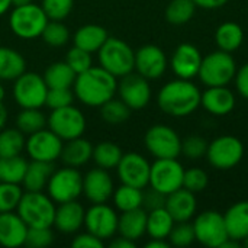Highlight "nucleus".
<instances>
[{
    "label": "nucleus",
    "mask_w": 248,
    "mask_h": 248,
    "mask_svg": "<svg viewBox=\"0 0 248 248\" xmlns=\"http://www.w3.org/2000/svg\"><path fill=\"white\" fill-rule=\"evenodd\" d=\"M166 198L167 195L155 190V189H150L148 192L144 193L142 196V206L145 208V211H154V209H158V208H164L166 205Z\"/></svg>",
    "instance_id": "50"
},
{
    "label": "nucleus",
    "mask_w": 248,
    "mask_h": 248,
    "mask_svg": "<svg viewBox=\"0 0 248 248\" xmlns=\"http://www.w3.org/2000/svg\"><path fill=\"white\" fill-rule=\"evenodd\" d=\"M244 32L243 28L235 22H224L215 32V42L219 49L234 52L243 45Z\"/></svg>",
    "instance_id": "32"
},
{
    "label": "nucleus",
    "mask_w": 248,
    "mask_h": 248,
    "mask_svg": "<svg viewBox=\"0 0 248 248\" xmlns=\"http://www.w3.org/2000/svg\"><path fill=\"white\" fill-rule=\"evenodd\" d=\"M86 116L76 106L70 105L60 109H52L46 118V126L62 141H70L83 137L86 131Z\"/></svg>",
    "instance_id": "9"
},
{
    "label": "nucleus",
    "mask_w": 248,
    "mask_h": 248,
    "mask_svg": "<svg viewBox=\"0 0 248 248\" xmlns=\"http://www.w3.org/2000/svg\"><path fill=\"white\" fill-rule=\"evenodd\" d=\"M29 227L23 222L19 214H0V247L19 248L25 246Z\"/></svg>",
    "instance_id": "21"
},
{
    "label": "nucleus",
    "mask_w": 248,
    "mask_h": 248,
    "mask_svg": "<svg viewBox=\"0 0 248 248\" xmlns=\"http://www.w3.org/2000/svg\"><path fill=\"white\" fill-rule=\"evenodd\" d=\"M54 241V234L51 228H29L25 246L31 248H45Z\"/></svg>",
    "instance_id": "49"
},
{
    "label": "nucleus",
    "mask_w": 248,
    "mask_h": 248,
    "mask_svg": "<svg viewBox=\"0 0 248 248\" xmlns=\"http://www.w3.org/2000/svg\"><path fill=\"white\" fill-rule=\"evenodd\" d=\"M74 0H42L41 7L49 20H64L73 10Z\"/></svg>",
    "instance_id": "44"
},
{
    "label": "nucleus",
    "mask_w": 248,
    "mask_h": 248,
    "mask_svg": "<svg viewBox=\"0 0 248 248\" xmlns=\"http://www.w3.org/2000/svg\"><path fill=\"white\" fill-rule=\"evenodd\" d=\"M201 51L192 44H180L171 57V70L177 76V78L190 80L199 74L202 64Z\"/></svg>",
    "instance_id": "20"
},
{
    "label": "nucleus",
    "mask_w": 248,
    "mask_h": 248,
    "mask_svg": "<svg viewBox=\"0 0 248 248\" xmlns=\"http://www.w3.org/2000/svg\"><path fill=\"white\" fill-rule=\"evenodd\" d=\"M196 7L202 9H219L228 3V0H193Z\"/></svg>",
    "instance_id": "53"
},
{
    "label": "nucleus",
    "mask_w": 248,
    "mask_h": 248,
    "mask_svg": "<svg viewBox=\"0 0 248 248\" xmlns=\"http://www.w3.org/2000/svg\"><path fill=\"white\" fill-rule=\"evenodd\" d=\"M124 153L119 145H116L112 141H102L96 147H93V155L92 160L96 163L97 167L105 170L116 169Z\"/></svg>",
    "instance_id": "34"
},
{
    "label": "nucleus",
    "mask_w": 248,
    "mask_h": 248,
    "mask_svg": "<svg viewBox=\"0 0 248 248\" xmlns=\"http://www.w3.org/2000/svg\"><path fill=\"white\" fill-rule=\"evenodd\" d=\"M230 238L243 241L248 237V201L234 203L224 215Z\"/></svg>",
    "instance_id": "27"
},
{
    "label": "nucleus",
    "mask_w": 248,
    "mask_h": 248,
    "mask_svg": "<svg viewBox=\"0 0 248 248\" xmlns=\"http://www.w3.org/2000/svg\"><path fill=\"white\" fill-rule=\"evenodd\" d=\"M109 38L108 32L105 28H102L100 25H84L80 26L74 36H73V42L74 46H78L90 54H94L100 49V46L106 42V39Z\"/></svg>",
    "instance_id": "29"
},
{
    "label": "nucleus",
    "mask_w": 248,
    "mask_h": 248,
    "mask_svg": "<svg viewBox=\"0 0 248 248\" xmlns=\"http://www.w3.org/2000/svg\"><path fill=\"white\" fill-rule=\"evenodd\" d=\"M76 73L71 70V67L65 62H52L46 67L44 71V80L48 86V89H58V87H68L71 89L76 81Z\"/></svg>",
    "instance_id": "33"
},
{
    "label": "nucleus",
    "mask_w": 248,
    "mask_h": 248,
    "mask_svg": "<svg viewBox=\"0 0 248 248\" xmlns=\"http://www.w3.org/2000/svg\"><path fill=\"white\" fill-rule=\"evenodd\" d=\"M243 246L248 248V237H246V238L243 240Z\"/></svg>",
    "instance_id": "60"
},
{
    "label": "nucleus",
    "mask_w": 248,
    "mask_h": 248,
    "mask_svg": "<svg viewBox=\"0 0 248 248\" xmlns=\"http://www.w3.org/2000/svg\"><path fill=\"white\" fill-rule=\"evenodd\" d=\"M52 171H54L52 163L35 161V160L28 163V167L22 180V186L25 192H44L46 189V185Z\"/></svg>",
    "instance_id": "28"
},
{
    "label": "nucleus",
    "mask_w": 248,
    "mask_h": 248,
    "mask_svg": "<svg viewBox=\"0 0 248 248\" xmlns=\"http://www.w3.org/2000/svg\"><path fill=\"white\" fill-rule=\"evenodd\" d=\"M244 157V145L234 135H222L208 144L206 158L218 170L234 169Z\"/></svg>",
    "instance_id": "11"
},
{
    "label": "nucleus",
    "mask_w": 248,
    "mask_h": 248,
    "mask_svg": "<svg viewBox=\"0 0 248 248\" xmlns=\"http://www.w3.org/2000/svg\"><path fill=\"white\" fill-rule=\"evenodd\" d=\"M100 116L102 119L106 122V124H110V125H119V124H124L129 119L131 116V109L129 106L121 100V99H109L106 103H103L100 108Z\"/></svg>",
    "instance_id": "38"
},
{
    "label": "nucleus",
    "mask_w": 248,
    "mask_h": 248,
    "mask_svg": "<svg viewBox=\"0 0 248 248\" xmlns=\"http://www.w3.org/2000/svg\"><path fill=\"white\" fill-rule=\"evenodd\" d=\"M13 6H23V4H28V3H32V0H12Z\"/></svg>",
    "instance_id": "58"
},
{
    "label": "nucleus",
    "mask_w": 248,
    "mask_h": 248,
    "mask_svg": "<svg viewBox=\"0 0 248 248\" xmlns=\"http://www.w3.org/2000/svg\"><path fill=\"white\" fill-rule=\"evenodd\" d=\"M86 209L77 201L58 203L55 209L54 225L62 234H74L84 227Z\"/></svg>",
    "instance_id": "22"
},
{
    "label": "nucleus",
    "mask_w": 248,
    "mask_h": 248,
    "mask_svg": "<svg viewBox=\"0 0 248 248\" xmlns=\"http://www.w3.org/2000/svg\"><path fill=\"white\" fill-rule=\"evenodd\" d=\"M57 203L44 192H23L16 212L29 228H51Z\"/></svg>",
    "instance_id": "3"
},
{
    "label": "nucleus",
    "mask_w": 248,
    "mask_h": 248,
    "mask_svg": "<svg viewBox=\"0 0 248 248\" xmlns=\"http://www.w3.org/2000/svg\"><path fill=\"white\" fill-rule=\"evenodd\" d=\"M12 6H13L12 0H0V16H3L4 13H7Z\"/></svg>",
    "instance_id": "57"
},
{
    "label": "nucleus",
    "mask_w": 248,
    "mask_h": 248,
    "mask_svg": "<svg viewBox=\"0 0 248 248\" xmlns=\"http://www.w3.org/2000/svg\"><path fill=\"white\" fill-rule=\"evenodd\" d=\"M26 167H28V161L22 155L4 157V158L0 157V182L22 185Z\"/></svg>",
    "instance_id": "37"
},
{
    "label": "nucleus",
    "mask_w": 248,
    "mask_h": 248,
    "mask_svg": "<svg viewBox=\"0 0 248 248\" xmlns=\"http://www.w3.org/2000/svg\"><path fill=\"white\" fill-rule=\"evenodd\" d=\"M196 10L193 0H171L166 7V19L171 25L187 23Z\"/></svg>",
    "instance_id": "40"
},
{
    "label": "nucleus",
    "mask_w": 248,
    "mask_h": 248,
    "mask_svg": "<svg viewBox=\"0 0 248 248\" xmlns=\"http://www.w3.org/2000/svg\"><path fill=\"white\" fill-rule=\"evenodd\" d=\"M46 193L57 205L77 201L83 195V176L78 169L67 166L54 170L46 185Z\"/></svg>",
    "instance_id": "7"
},
{
    "label": "nucleus",
    "mask_w": 248,
    "mask_h": 248,
    "mask_svg": "<svg viewBox=\"0 0 248 248\" xmlns=\"http://www.w3.org/2000/svg\"><path fill=\"white\" fill-rule=\"evenodd\" d=\"M209 183V179H208V174L206 171H203L202 169H189V170H185V176H183V187L190 190L192 193H199L202 190L206 189Z\"/></svg>",
    "instance_id": "47"
},
{
    "label": "nucleus",
    "mask_w": 248,
    "mask_h": 248,
    "mask_svg": "<svg viewBox=\"0 0 248 248\" xmlns=\"http://www.w3.org/2000/svg\"><path fill=\"white\" fill-rule=\"evenodd\" d=\"M208 141L199 135H190L182 141V154L189 160H199L206 155Z\"/></svg>",
    "instance_id": "45"
},
{
    "label": "nucleus",
    "mask_w": 248,
    "mask_h": 248,
    "mask_svg": "<svg viewBox=\"0 0 248 248\" xmlns=\"http://www.w3.org/2000/svg\"><path fill=\"white\" fill-rule=\"evenodd\" d=\"M112 248H135V241H131L125 237H119L110 243Z\"/></svg>",
    "instance_id": "54"
},
{
    "label": "nucleus",
    "mask_w": 248,
    "mask_h": 248,
    "mask_svg": "<svg viewBox=\"0 0 248 248\" xmlns=\"http://www.w3.org/2000/svg\"><path fill=\"white\" fill-rule=\"evenodd\" d=\"M176 221L166 208L150 211L147 215V234L151 238L167 240Z\"/></svg>",
    "instance_id": "31"
},
{
    "label": "nucleus",
    "mask_w": 248,
    "mask_h": 248,
    "mask_svg": "<svg viewBox=\"0 0 248 248\" xmlns=\"http://www.w3.org/2000/svg\"><path fill=\"white\" fill-rule=\"evenodd\" d=\"M203 109L215 116H224L235 108V96L227 86L208 87L201 97Z\"/></svg>",
    "instance_id": "23"
},
{
    "label": "nucleus",
    "mask_w": 248,
    "mask_h": 248,
    "mask_svg": "<svg viewBox=\"0 0 248 248\" xmlns=\"http://www.w3.org/2000/svg\"><path fill=\"white\" fill-rule=\"evenodd\" d=\"M45 44L51 46H64L70 41V31L61 20H49L41 35Z\"/></svg>",
    "instance_id": "42"
},
{
    "label": "nucleus",
    "mask_w": 248,
    "mask_h": 248,
    "mask_svg": "<svg viewBox=\"0 0 248 248\" xmlns=\"http://www.w3.org/2000/svg\"><path fill=\"white\" fill-rule=\"evenodd\" d=\"M65 62L71 67V70L76 73V74H80L86 70H89L93 64V60H92V54L78 48V46H73L67 55H65Z\"/></svg>",
    "instance_id": "46"
},
{
    "label": "nucleus",
    "mask_w": 248,
    "mask_h": 248,
    "mask_svg": "<svg viewBox=\"0 0 248 248\" xmlns=\"http://www.w3.org/2000/svg\"><path fill=\"white\" fill-rule=\"evenodd\" d=\"M23 196V189L17 183L0 182V214L13 212Z\"/></svg>",
    "instance_id": "41"
},
{
    "label": "nucleus",
    "mask_w": 248,
    "mask_h": 248,
    "mask_svg": "<svg viewBox=\"0 0 248 248\" xmlns=\"http://www.w3.org/2000/svg\"><path fill=\"white\" fill-rule=\"evenodd\" d=\"M147 215L148 212L142 208L122 212L118 221V232L131 241H138L147 232Z\"/></svg>",
    "instance_id": "25"
},
{
    "label": "nucleus",
    "mask_w": 248,
    "mask_h": 248,
    "mask_svg": "<svg viewBox=\"0 0 248 248\" xmlns=\"http://www.w3.org/2000/svg\"><path fill=\"white\" fill-rule=\"evenodd\" d=\"M26 71V61L20 52L9 46H0V80L15 81Z\"/></svg>",
    "instance_id": "30"
},
{
    "label": "nucleus",
    "mask_w": 248,
    "mask_h": 248,
    "mask_svg": "<svg viewBox=\"0 0 248 248\" xmlns=\"http://www.w3.org/2000/svg\"><path fill=\"white\" fill-rule=\"evenodd\" d=\"M97 60L99 65L116 78L135 70V52L125 41L119 38L109 36L97 51Z\"/></svg>",
    "instance_id": "4"
},
{
    "label": "nucleus",
    "mask_w": 248,
    "mask_h": 248,
    "mask_svg": "<svg viewBox=\"0 0 248 248\" xmlns=\"http://www.w3.org/2000/svg\"><path fill=\"white\" fill-rule=\"evenodd\" d=\"M16 128L25 135H31L46 128V116L41 109H22L16 116Z\"/></svg>",
    "instance_id": "39"
},
{
    "label": "nucleus",
    "mask_w": 248,
    "mask_h": 248,
    "mask_svg": "<svg viewBox=\"0 0 248 248\" xmlns=\"http://www.w3.org/2000/svg\"><path fill=\"white\" fill-rule=\"evenodd\" d=\"M169 240H170V244L174 247H189L196 240L193 224H190L189 221L176 222L169 235Z\"/></svg>",
    "instance_id": "43"
},
{
    "label": "nucleus",
    "mask_w": 248,
    "mask_h": 248,
    "mask_svg": "<svg viewBox=\"0 0 248 248\" xmlns=\"http://www.w3.org/2000/svg\"><path fill=\"white\" fill-rule=\"evenodd\" d=\"M202 93L190 80L177 78L164 84L157 96L158 108L174 118L193 113L201 106Z\"/></svg>",
    "instance_id": "2"
},
{
    "label": "nucleus",
    "mask_w": 248,
    "mask_h": 248,
    "mask_svg": "<svg viewBox=\"0 0 248 248\" xmlns=\"http://www.w3.org/2000/svg\"><path fill=\"white\" fill-rule=\"evenodd\" d=\"M74 102V92L68 87H58V89H48L45 106L52 109H60L73 105Z\"/></svg>",
    "instance_id": "48"
},
{
    "label": "nucleus",
    "mask_w": 248,
    "mask_h": 248,
    "mask_svg": "<svg viewBox=\"0 0 248 248\" xmlns=\"http://www.w3.org/2000/svg\"><path fill=\"white\" fill-rule=\"evenodd\" d=\"M195 238L202 246L221 248L230 238L224 215L217 211H205L199 214L193 222Z\"/></svg>",
    "instance_id": "10"
},
{
    "label": "nucleus",
    "mask_w": 248,
    "mask_h": 248,
    "mask_svg": "<svg viewBox=\"0 0 248 248\" xmlns=\"http://www.w3.org/2000/svg\"><path fill=\"white\" fill-rule=\"evenodd\" d=\"M164 208L169 211V214L173 217L176 222H183V221H190L192 217L196 214V196L190 190L180 187L166 198V205Z\"/></svg>",
    "instance_id": "24"
},
{
    "label": "nucleus",
    "mask_w": 248,
    "mask_h": 248,
    "mask_svg": "<svg viewBox=\"0 0 248 248\" xmlns=\"http://www.w3.org/2000/svg\"><path fill=\"white\" fill-rule=\"evenodd\" d=\"M74 97L86 106L100 108L109 99L115 97L118 92L116 77L100 65H92L89 70L76 76L73 84Z\"/></svg>",
    "instance_id": "1"
},
{
    "label": "nucleus",
    "mask_w": 248,
    "mask_h": 248,
    "mask_svg": "<svg viewBox=\"0 0 248 248\" xmlns=\"http://www.w3.org/2000/svg\"><path fill=\"white\" fill-rule=\"evenodd\" d=\"M48 22L49 19L44 9L35 3L13 6L9 16V26L12 32L22 39H35L41 36Z\"/></svg>",
    "instance_id": "5"
},
{
    "label": "nucleus",
    "mask_w": 248,
    "mask_h": 248,
    "mask_svg": "<svg viewBox=\"0 0 248 248\" xmlns=\"http://www.w3.org/2000/svg\"><path fill=\"white\" fill-rule=\"evenodd\" d=\"M121 78V83H118L119 99L124 100L131 110L144 109L151 100V87L148 78L138 73H129Z\"/></svg>",
    "instance_id": "17"
},
{
    "label": "nucleus",
    "mask_w": 248,
    "mask_h": 248,
    "mask_svg": "<svg viewBox=\"0 0 248 248\" xmlns=\"http://www.w3.org/2000/svg\"><path fill=\"white\" fill-rule=\"evenodd\" d=\"M142 196H144L142 189L122 185L116 190H113L112 199L115 208L119 212H126L137 208H142Z\"/></svg>",
    "instance_id": "36"
},
{
    "label": "nucleus",
    "mask_w": 248,
    "mask_h": 248,
    "mask_svg": "<svg viewBox=\"0 0 248 248\" xmlns=\"http://www.w3.org/2000/svg\"><path fill=\"white\" fill-rule=\"evenodd\" d=\"M64 141L49 128H44L28 135L25 151L31 160L54 163L61 157Z\"/></svg>",
    "instance_id": "14"
},
{
    "label": "nucleus",
    "mask_w": 248,
    "mask_h": 248,
    "mask_svg": "<svg viewBox=\"0 0 248 248\" xmlns=\"http://www.w3.org/2000/svg\"><path fill=\"white\" fill-rule=\"evenodd\" d=\"M185 169L177 158H157L151 164L150 186L164 195L183 187Z\"/></svg>",
    "instance_id": "13"
},
{
    "label": "nucleus",
    "mask_w": 248,
    "mask_h": 248,
    "mask_svg": "<svg viewBox=\"0 0 248 248\" xmlns=\"http://www.w3.org/2000/svg\"><path fill=\"white\" fill-rule=\"evenodd\" d=\"M135 70L148 80L163 77L167 70V57L157 45H144L135 51Z\"/></svg>",
    "instance_id": "18"
},
{
    "label": "nucleus",
    "mask_w": 248,
    "mask_h": 248,
    "mask_svg": "<svg viewBox=\"0 0 248 248\" xmlns=\"http://www.w3.org/2000/svg\"><path fill=\"white\" fill-rule=\"evenodd\" d=\"M4 96H6V90H4V86L1 84V80H0V102H3Z\"/></svg>",
    "instance_id": "59"
},
{
    "label": "nucleus",
    "mask_w": 248,
    "mask_h": 248,
    "mask_svg": "<svg viewBox=\"0 0 248 248\" xmlns=\"http://www.w3.org/2000/svg\"><path fill=\"white\" fill-rule=\"evenodd\" d=\"M26 138L17 128H3L0 131V157H16L25 151Z\"/></svg>",
    "instance_id": "35"
},
{
    "label": "nucleus",
    "mask_w": 248,
    "mask_h": 248,
    "mask_svg": "<svg viewBox=\"0 0 248 248\" xmlns=\"http://www.w3.org/2000/svg\"><path fill=\"white\" fill-rule=\"evenodd\" d=\"M113 190V180L105 169L96 167L83 176V195L92 203H106Z\"/></svg>",
    "instance_id": "19"
},
{
    "label": "nucleus",
    "mask_w": 248,
    "mask_h": 248,
    "mask_svg": "<svg viewBox=\"0 0 248 248\" xmlns=\"http://www.w3.org/2000/svg\"><path fill=\"white\" fill-rule=\"evenodd\" d=\"M7 118H9V113H7V108L3 105V102H0V131L6 126V122H7Z\"/></svg>",
    "instance_id": "56"
},
{
    "label": "nucleus",
    "mask_w": 248,
    "mask_h": 248,
    "mask_svg": "<svg viewBox=\"0 0 248 248\" xmlns=\"http://www.w3.org/2000/svg\"><path fill=\"white\" fill-rule=\"evenodd\" d=\"M147 248H167L169 243L166 240H158V238H151L150 243H147Z\"/></svg>",
    "instance_id": "55"
},
{
    "label": "nucleus",
    "mask_w": 248,
    "mask_h": 248,
    "mask_svg": "<svg viewBox=\"0 0 248 248\" xmlns=\"http://www.w3.org/2000/svg\"><path fill=\"white\" fill-rule=\"evenodd\" d=\"M151 164L138 153H126L122 155L116 171L122 185L145 189L150 185Z\"/></svg>",
    "instance_id": "16"
},
{
    "label": "nucleus",
    "mask_w": 248,
    "mask_h": 248,
    "mask_svg": "<svg viewBox=\"0 0 248 248\" xmlns=\"http://www.w3.org/2000/svg\"><path fill=\"white\" fill-rule=\"evenodd\" d=\"M71 246L74 248H102L105 246V241H102L90 232H83L74 237Z\"/></svg>",
    "instance_id": "51"
},
{
    "label": "nucleus",
    "mask_w": 248,
    "mask_h": 248,
    "mask_svg": "<svg viewBox=\"0 0 248 248\" xmlns=\"http://www.w3.org/2000/svg\"><path fill=\"white\" fill-rule=\"evenodd\" d=\"M234 78L238 93L248 100V62L244 64L240 70H237Z\"/></svg>",
    "instance_id": "52"
},
{
    "label": "nucleus",
    "mask_w": 248,
    "mask_h": 248,
    "mask_svg": "<svg viewBox=\"0 0 248 248\" xmlns=\"http://www.w3.org/2000/svg\"><path fill=\"white\" fill-rule=\"evenodd\" d=\"M48 86L42 76L25 71L13 83V99L22 109H41L45 106Z\"/></svg>",
    "instance_id": "8"
},
{
    "label": "nucleus",
    "mask_w": 248,
    "mask_h": 248,
    "mask_svg": "<svg viewBox=\"0 0 248 248\" xmlns=\"http://www.w3.org/2000/svg\"><path fill=\"white\" fill-rule=\"evenodd\" d=\"M145 148L155 158H177L182 154V140L167 125L151 126L144 137Z\"/></svg>",
    "instance_id": "12"
},
{
    "label": "nucleus",
    "mask_w": 248,
    "mask_h": 248,
    "mask_svg": "<svg viewBox=\"0 0 248 248\" xmlns=\"http://www.w3.org/2000/svg\"><path fill=\"white\" fill-rule=\"evenodd\" d=\"M93 155V145L89 140L78 137L70 141H65L61 151V160L65 166L78 169L87 164Z\"/></svg>",
    "instance_id": "26"
},
{
    "label": "nucleus",
    "mask_w": 248,
    "mask_h": 248,
    "mask_svg": "<svg viewBox=\"0 0 248 248\" xmlns=\"http://www.w3.org/2000/svg\"><path fill=\"white\" fill-rule=\"evenodd\" d=\"M237 73V64L231 52L214 51L202 58L201 70L198 77L206 87L227 86Z\"/></svg>",
    "instance_id": "6"
},
{
    "label": "nucleus",
    "mask_w": 248,
    "mask_h": 248,
    "mask_svg": "<svg viewBox=\"0 0 248 248\" xmlns=\"http://www.w3.org/2000/svg\"><path fill=\"white\" fill-rule=\"evenodd\" d=\"M118 221L119 217L116 211L106 203H92L84 215L86 231L102 241L110 240L116 235Z\"/></svg>",
    "instance_id": "15"
}]
</instances>
